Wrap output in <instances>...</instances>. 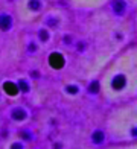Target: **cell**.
Instances as JSON below:
<instances>
[{"label":"cell","mask_w":137,"mask_h":149,"mask_svg":"<svg viewBox=\"0 0 137 149\" xmlns=\"http://www.w3.org/2000/svg\"><path fill=\"white\" fill-rule=\"evenodd\" d=\"M50 65L53 67V69H61V67L64 65L63 56H61L59 53H52L50 55Z\"/></svg>","instance_id":"obj_1"},{"label":"cell","mask_w":137,"mask_h":149,"mask_svg":"<svg viewBox=\"0 0 137 149\" xmlns=\"http://www.w3.org/2000/svg\"><path fill=\"white\" fill-rule=\"evenodd\" d=\"M0 28H2L3 31H8L11 28V17H8V15L0 17Z\"/></svg>","instance_id":"obj_2"},{"label":"cell","mask_w":137,"mask_h":149,"mask_svg":"<svg viewBox=\"0 0 137 149\" xmlns=\"http://www.w3.org/2000/svg\"><path fill=\"white\" fill-rule=\"evenodd\" d=\"M3 88H5V91L8 93V94H11V96H15V94L18 93V88H17V87L14 85L12 82H6Z\"/></svg>","instance_id":"obj_3"},{"label":"cell","mask_w":137,"mask_h":149,"mask_svg":"<svg viewBox=\"0 0 137 149\" xmlns=\"http://www.w3.org/2000/svg\"><path fill=\"white\" fill-rule=\"evenodd\" d=\"M102 140H104V132H102V131H96L93 134V141H94V143H102Z\"/></svg>","instance_id":"obj_4"},{"label":"cell","mask_w":137,"mask_h":149,"mask_svg":"<svg viewBox=\"0 0 137 149\" xmlns=\"http://www.w3.org/2000/svg\"><path fill=\"white\" fill-rule=\"evenodd\" d=\"M123 85H125V79H123L122 76H119V78L114 79V84H113L114 88H122Z\"/></svg>","instance_id":"obj_5"},{"label":"cell","mask_w":137,"mask_h":149,"mask_svg":"<svg viewBox=\"0 0 137 149\" xmlns=\"http://www.w3.org/2000/svg\"><path fill=\"white\" fill-rule=\"evenodd\" d=\"M123 9H125V3H123L122 0H117V2H114V11H116V12H119V14H120Z\"/></svg>","instance_id":"obj_6"},{"label":"cell","mask_w":137,"mask_h":149,"mask_svg":"<svg viewBox=\"0 0 137 149\" xmlns=\"http://www.w3.org/2000/svg\"><path fill=\"white\" fill-rule=\"evenodd\" d=\"M24 116H26V114H24V111H22V110H15V111L12 113V117L15 119V120H23Z\"/></svg>","instance_id":"obj_7"},{"label":"cell","mask_w":137,"mask_h":149,"mask_svg":"<svg viewBox=\"0 0 137 149\" xmlns=\"http://www.w3.org/2000/svg\"><path fill=\"white\" fill-rule=\"evenodd\" d=\"M29 6H31L34 11H38L40 9V2H38V0H32V2L29 3Z\"/></svg>","instance_id":"obj_8"},{"label":"cell","mask_w":137,"mask_h":149,"mask_svg":"<svg viewBox=\"0 0 137 149\" xmlns=\"http://www.w3.org/2000/svg\"><path fill=\"white\" fill-rule=\"evenodd\" d=\"M20 90H23V91L29 90V87H27V84L24 82V81H22V82H20Z\"/></svg>","instance_id":"obj_9"},{"label":"cell","mask_w":137,"mask_h":149,"mask_svg":"<svg viewBox=\"0 0 137 149\" xmlns=\"http://www.w3.org/2000/svg\"><path fill=\"white\" fill-rule=\"evenodd\" d=\"M98 90H99V85H98V84H96V82L90 85V91H93V93H96V91H98Z\"/></svg>","instance_id":"obj_10"},{"label":"cell","mask_w":137,"mask_h":149,"mask_svg":"<svg viewBox=\"0 0 137 149\" xmlns=\"http://www.w3.org/2000/svg\"><path fill=\"white\" fill-rule=\"evenodd\" d=\"M67 91H68V93H76L78 88H76V87H67Z\"/></svg>","instance_id":"obj_11"},{"label":"cell","mask_w":137,"mask_h":149,"mask_svg":"<svg viewBox=\"0 0 137 149\" xmlns=\"http://www.w3.org/2000/svg\"><path fill=\"white\" fill-rule=\"evenodd\" d=\"M41 40H47V33L46 32H41Z\"/></svg>","instance_id":"obj_12"},{"label":"cell","mask_w":137,"mask_h":149,"mask_svg":"<svg viewBox=\"0 0 137 149\" xmlns=\"http://www.w3.org/2000/svg\"><path fill=\"white\" fill-rule=\"evenodd\" d=\"M12 149H22V146H20V145H14Z\"/></svg>","instance_id":"obj_13"}]
</instances>
